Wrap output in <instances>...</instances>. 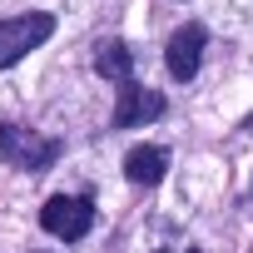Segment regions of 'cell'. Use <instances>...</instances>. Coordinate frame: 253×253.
Masks as SVG:
<instances>
[{"label":"cell","mask_w":253,"mask_h":253,"mask_svg":"<svg viewBox=\"0 0 253 253\" xmlns=\"http://www.w3.org/2000/svg\"><path fill=\"white\" fill-rule=\"evenodd\" d=\"M50 35H55V15H50V10H25V15L0 20V70H5V65H20V60H25L30 50H40Z\"/></svg>","instance_id":"1"},{"label":"cell","mask_w":253,"mask_h":253,"mask_svg":"<svg viewBox=\"0 0 253 253\" xmlns=\"http://www.w3.org/2000/svg\"><path fill=\"white\" fill-rule=\"evenodd\" d=\"M94 70H99L104 80L124 84V80H129V70H134V55H129V45H124V40H104V45L94 50Z\"/></svg>","instance_id":"7"},{"label":"cell","mask_w":253,"mask_h":253,"mask_svg":"<svg viewBox=\"0 0 253 253\" xmlns=\"http://www.w3.org/2000/svg\"><path fill=\"white\" fill-rule=\"evenodd\" d=\"M243 129H248V134H253V119H248V124H243Z\"/></svg>","instance_id":"8"},{"label":"cell","mask_w":253,"mask_h":253,"mask_svg":"<svg viewBox=\"0 0 253 253\" xmlns=\"http://www.w3.org/2000/svg\"><path fill=\"white\" fill-rule=\"evenodd\" d=\"M159 114H164V94H159V89H144V84H129V80H124L109 124H114V129H139V124H149V119H159Z\"/></svg>","instance_id":"4"},{"label":"cell","mask_w":253,"mask_h":253,"mask_svg":"<svg viewBox=\"0 0 253 253\" xmlns=\"http://www.w3.org/2000/svg\"><path fill=\"white\" fill-rule=\"evenodd\" d=\"M204 45H209V35H204V25H179L174 35H169V45H164V60H169V75L174 80H194L199 75V65H204Z\"/></svg>","instance_id":"5"},{"label":"cell","mask_w":253,"mask_h":253,"mask_svg":"<svg viewBox=\"0 0 253 253\" xmlns=\"http://www.w3.org/2000/svg\"><path fill=\"white\" fill-rule=\"evenodd\" d=\"M164 169H169V154L159 149V144H139V149H129V159H124V174H129L134 184H159L164 179Z\"/></svg>","instance_id":"6"},{"label":"cell","mask_w":253,"mask_h":253,"mask_svg":"<svg viewBox=\"0 0 253 253\" xmlns=\"http://www.w3.org/2000/svg\"><path fill=\"white\" fill-rule=\"evenodd\" d=\"M0 159L10 169H50L60 159V139H40L25 124H0Z\"/></svg>","instance_id":"2"},{"label":"cell","mask_w":253,"mask_h":253,"mask_svg":"<svg viewBox=\"0 0 253 253\" xmlns=\"http://www.w3.org/2000/svg\"><path fill=\"white\" fill-rule=\"evenodd\" d=\"M40 223H45V233H55V238L75 243V238H84V233L94 228V209H89V199L55 194V199H45V209H40Z\"/></svg>","instance_id":"3"}]
</instances>
